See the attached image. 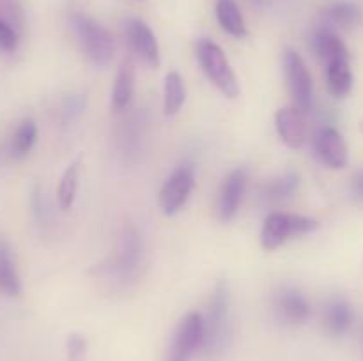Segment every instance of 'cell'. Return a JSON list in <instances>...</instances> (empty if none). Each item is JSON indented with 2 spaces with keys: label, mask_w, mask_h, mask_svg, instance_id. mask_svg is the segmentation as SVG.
<instances>
[{
  "label": "cell",
  "mask_w": 363,
  "mask_h": 361,
  "mask_svg": "<svg viewBox=\"0 0 363 361\" xmlns=\"http://www.w3.org/2000/svg\"><path fill=\"white\" fill-rule=\"evenodd\" d=\"M71 27H73L85 55L94 66L105 67L112 62L113 53H116V41L101 23L85 14H73Z\"/></svg>",
  "instance_id": "obj_1"
},
{
  "label": "cell",
  "mask_w": 363,
  "mask_h": 361,
  "mask_svg": "<svg viewBox=\"0 0 363 361\" xmlns=\"http://www.w3.org/2000/svg\"><path fill=\"white\" fill-rule=\"evenodd\" d=\"M197 57L204 73L225 98L234 99L240 96V84L236 80V74L223 50L215 41L201 39L197 42Z\"/></svg>",
  "instance_id": "obj_2"
},
{
  "label": "cell",
  "mask_w": 363,
  "mask_h": 361,
  "mask_svg": "<svg viewBox=\"0 0 363 361\" xmlns=\"http://www.w3.org/2000/svg\"><path fill=\"white\" fill-rule=\"evenodd\" d=\"M204 319V342L202 347L208 354H216L223 349L229 335V292L227 283L220 282L215 287L208 314Z\"/></svg>",
  "instance_id": "obj_3"
},
{
  "label": "cell",
  "mask_w": 363,
  "mask_h": 361,
  "mask_svg": "<svg viewBox=\"0 0 363 361\" xmlns=\"http://www.w3.org/2000/svg\"><path fill=\"white\" fill-rule=\"evenodd\" d=\"M318 222L301 214H289V212H273L266 218L261 232V243L266 251H273L282 246L287 239L294 236L314 232L318 229Z\"/></svg>",
  "instance_id": "obj_4"
},
{
  "label": "cell",
  "mask_w": 363,
  "mask_h": 361,
  "mask_svg": "<svg viewBox=\"0 0 363 361\" xmlns=\"http://www.w3.org/2000/svg\"><path fill=\"white\" fill-rule=\"evenodd\" d=\"M195 186V170L190 165H181L165 180L160 191V207L163 214L172 216L183 209Z\"/></svg>",
  "instance_id": "obj_5"
},
{
  "label": "cell",
  "mask_w": 363,
  "mask_h": 361,
  "mask_svg": "<svg viewBox=\"0 0 363 361\" xmlns=\"http://www.w3.org/2000/svg\"><path fill=\"white\" fill-rule=\"evenodd\" d=\"M284 71L296 106L301 112H308L312 108V76L300 53L294 50H286Z\"/></svg>",
  "instance_id": "obj_6"
},
{
  "label": "cell",
  "mask_w": 363,
  "mask_h": 361,
  "mask_svg": "<svg viewBox=\"0 0 363 361\" xmlns=\"http://www.w3.org/2000/svg\"><path fill=\"white\" fill-rule=\"evenodd\" d=\"M204 342V319L201 314H188L181 321L167 361H188Z\"/></svg>",
  "instance_id": "obj_7"
},
{
  "label": "cell",
  "mask_w": 363,
  "mask_h": 361,
  "mask_svg": "<svg viewBox=\"0 0 363 361\" xmlns=\"http://www.w3.org/2000/svg\"><path fill=\"white\" fill-rule=\"evenodd\" d=\"M142 262V239L137 230L128 229L121 236L119 250H117L116 262L112 265V273L119 282L126 283L137 276Z\"/></svg>",
  "instance_id": "obj_8"
},
{
  "label": "cell",
  "mask_w": 363,
  "mask_h": 361,
  "mask_svg": "<svg viewBox=\"0 0 363 361\" xmlns=\"http://www.w3.org/2000/svg\"><path fill=\"white\" fill-rule=\"evenodd\" d=\"M314 149L321 163L333 170H340L347 166L350 161V152H347V144L342 134L332 126L321 127L315 133Z\"/></svg>",
  "instance_id": "obj_9"
},
{
  "label": "cell",
  "mask_w": 363,
  "mask_h": 361,
  "mask_svg": "<svg viewBox=\"0 0 363 361\" xmlns=\"http://www.w3.org/2000/svg\"><path fill=\"white\" fill-rule=\"evenodd\" d=\"M303 113L305 112H301L298 106H287V108H280L277 112V131L287 147L300 149L307 142V120H305Z\"/></svg>",
  "instance_id": "obj_10"
},
{
  "label": "cell",
  "mask_w": 363,
  "mask_h": 361,
  "mask_svg": "<svg viewBox=\"0 0 363 361\" xmlns=\"http://www.w3.org/2000/svg\"><path fill=\"white\" fill-rule=\"evenodd\" d=\"M126 35L131 48L135 50V53L142 57V60L149 67L160 66V46L158 41H156L155 32L149 28L147 23L131 18V20L126 21Z\"/></svg>",
  "instance_id": "obj_11"
},
{
  "label": "cell",
  "mask_w": 363,
  "mask_h": 361,
  "mask_svg": "<svg viewBox=\"0 0 363 361\" xmlns=\"http://www.w3.org/2000/svg\"><path fill=\"white\" fill-rule=\"evenodd\" d=\"M245 188H247V173L243 168H238L229 173L223 183L218 197V214L222 222H230L236 216L243 200Z\"/></svg>",
  "instance_id": "obj_12"
},
{
  "label": "cell",
  "mask_w": 363,
  "mask_h": 361,
  "mask_svg": "<svg viewBox=\"0 0 363 361\" xmlns=\"http://www.w3.org/2000/svg\"><path fill=\"white\" fill-rule=\"evenodd\" d=\"M275 306L280 317L286 319L287 322H293V324H303L311 317V304L300 290L284 289L277 296Z\"/></svg>",
  "instance_id": "obj_13"
},
{
  "label": "cell",
  "mask_w": 363,
  "mask_h": 361,
  "mask_svg": "<svg viewBox=\"0 0 363 361\" xmlns=\"http://www.w3.org/2000/svg\"><path fill=\"white\" fill-rule=\"evenodd\" d=\"M0 292L9 297L21 294V280L18 275L16 262L6 239H0Z\"/></svg>",
  "instance_id": "obj_14"
},
{
  "label": "cell",
  "mask_w": 363,
  "mask_h": 361,
  "mask_svg": "<svg viewBox=\"0 0 363 361\" xmlns=\"http://www.w3.org/2000/svg\"><path fill=\"white\" fill-rule=\"evenodd\" d=\"M314 50L323 62H332L337 59H350L346 45L342 39L330 28H321L314 35Z\"/></svg>",
  "instance_id": "obj_15"
},
{
  "label": "cell",
  "mask_w": 363,
  "mask_h": 361,
  "mask_svg": "<svg viewBox=\"0 0 363 361\" xmlns=\"http://www.w3.org/2000/svg\"><path fill=\"white\" fill-rule=\"evenodd\" d=\"M216 20L227 34L234 35V38L247 35L245 18L238 7L236 0H216Z\"/></svg>",
  "instance_id": "obj_16"
},
{
  "label": "cell",
  "mask_w": 363,
  "mask_h": 361,
  "mask_svg": "<svg viewBox=\"0 0 363 361\" xmlns=\"http://www.w3.org/2000/svg\"><path fill=\"white\" fill-rule=\"evenodd\" d=\"M326 78H328L330 92L337 98H346L353 87L350 59H337L326 64Z\"/></svg>",
  "instance_id": "obj_17"
},
{
  "label": "cell",
  "mask_w": 363,
  "mask_h": 361,
  "mask_svg": "<svg viewBox=\"0 0 363 361\" xmlns=\"http://www.w3.org/2000/svg\"><path fill=\"white\" fill-rule=\"evenodd\" d=\"M135 91V69L130 60L123 62V66L117 71L116 81H113L112 91V106L113 110H124L130 105Z\"/></svg>",
  "instance_id": "obj_18"
},
{
  "label": "cell",
  "mask_w": 363,
  "mask_h": 361,
  "mask_svg": "<svg viewBox=\"0 0 363 361\" xmlns=\"http://www.w3.org/2000/svg\"><path fill=\"white\" fill-rule=\"evenodd\" d=\"M186 99V87L184 80L177 71H170L165 76V87H163V112L165 115H176L184 105Z\"/></svg>",
  "instance_id": "obj_19"
},
{
  "label": "cell",
  "mask_w": 363,
  "mask_h": 361,
  "mask_svg": "<svg viewBox=\"0 0 363 361\" xmlns=\"http://www.w3.org/2000/svg\"><path fill=\"white\" fill-rule=\"evenodd\" d=\"M325 322L326 329L333 336L344 335L351 326V308L347 301L340 299V297L330 301L325 311Z\"/></svg>",
  "instance_id": "obj_20"
},
{
  "label": "cell",
  "mask_w": 363,
  "mask_h": 361,
  "mask_svg": "<svg viewBox=\"0 0 363 361\" xmlns=\"http://www.w3.org/2000/svg\"><path fill=\"white\" fill-rule=\"evenodd\" d=\"M38 142V124L32 119H23L14 130L11 138V154L14 158H23Z\"/></svg>",
  "instance_id": "obj_21"
},
{
  "label": "cell",
  "mask_w": 363,
  "mask_h": 361,
  "mask_svg": "<svg viewBox=\"0 0 363 361\" xmlns=\"http://www.w3.org/2000/svg\"><path fill=\"white\" fill-rule=\"evenodd\" d=\"M78 173H80V161L69 163L66 170H64L62 177L57 186V204L62 211H67L73 205L74 198H77L78 191Z\"/></svg>",
  "instance_id": "obj_22"
},
{
  "label": "cell",
  "mask_w": 363,
  "mask_h": 361,
  "mask_svg": "<svg viewBox=\"0 0 363 361\" xmlns=\"http://www.w3.org/2000/svg\"><path fill=\"white\" fill-rule=\"evenodd\" d=\"M300 183V177L296 173H286L282 177H277V179L268 180V183L262 186V197L269 202H279L284 198L291 197L294 193V190L298 188Z\"/></svg>",
  "instance_id": "obj_23"
},
{
  "label": "cell",
  "mask_w": 363,
  "mask_h": 361,
  "mask_svg": "<svg viewBox=\"0 0 363 361\" xmlns=\"http://www.w3.org/2000/svg\"><path fill=\"white\" fill-rule=\"evenodd\" d=\"M326 16L333 25L351 28L362 21V9L353 2H337L326 9Z\"/></svg>",
  "instance_id": "obj_24"
},
{
  "label": "cell",
  "mask_w": 363,
  "mask_h": 361,
  "mask_svg": "<svg viewBox=\"0 0 363 361\" xmlns=\"http://www.w3.org/2000/svg\"><path fill=\"white\" fill-rule=\"evenodd\" d=\"M18 42H20V38H18L16 28L0 16V50H4V52H14L18 48Z\"/></svg>",
  "instance_id": "obj_25"
},
{
  "label": "cell",
  "mask_w": 363,
  "mask_h": 361,
  "mask_svg": "<svg viewBox=\"0 0 363 361\" xmlns=\"http://www.w3.org/2000/svg\"><path fill=\"white\" fill-rule=\"evenodd\" d=\"M85 108V96L82 94H77V96H69V98L66 99V103H64V120L66 122H71V120L78 119V117L82 115V112H84Z\"/></svg>",
  "instance_id": "obj_26"
},
{
  "label": "cell",
  "mask_w": 363,
  "mask_h": 361,
  "mask_svg": "<svg viewBox=\"0 0 363 361\" xmlns=\"http://www.w3.org/2000/svg\"><path fill=\"white\" fill-rule=\"evenodd\" d=\"M85 340L82 336L73 335L67 340V356L69 361H84L85 360Z\"/></svg>",
  "instance_id": "obj_27"
},
{
  "label": "cell",
  "mask_w": 363,
  "mask_h": 361,
  "mask_svg": "<svg viewBox=\"0 0 363 361\" xmlns=\"http://www.w3.org/2000/svg\"><path fill=\"white\" fill-rule=\"evenodd\" d=\"M353 190H354V193L358 195V197L363 198V170H360V172H358L357 176H354Z\"/></svg>",
  "instance_id": "obj_28"
},
{
  "label": "cell",
  "mask_w": 363,
  "mask_h": 361,
  "mask_svg": "<svg viewBox=\"0 0 363 361\" xmlns=\"http://www.w3.org/2000/svg\"><path fill=\"white\" fill-rule=\"evenodd\" d=\"M362 336H363V328H362Z\"/></svg>",
  "instance_id": "obj_29"
}]
</instances>
